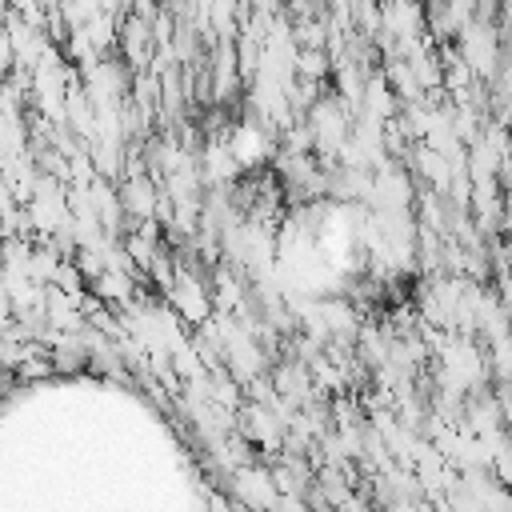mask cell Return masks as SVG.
Instances as JSON below:
<instances>
[{
	"instance_id": "cell-2",
	"label": "cell",
	"mask_w": 512,
	"mask_h": 512,
	"mask_svg": "<svg viewBox=\"0 0 512 512\" xmlns=\"http://www.w3.org/2000/svg\"><path fill=\"white\" fill-rule=\"evenodd\" d=\"M228 152L236 160V168H252V164H264L268 152H272V140L264 128H256L252 120L248 124H236V132L228 136Z\"/></svg>"
},
{
	"instance_id": "cell-3",
	"label": "cell",
	"mask_w": 512,
	"mask_h": 512,
	"mask_svg": "<svg viewBox=\"0 0 512 512\" xmlns=\"http://www.w3.org/2000/svg\"><path fill=\"white\" fill-rule=\"evenodd\" d=\"M92 292H96V300L116 304V308L132 304V280H128V272H120V268H104V272L92 280Z\"/></svg>"
},
{
	"instance_id": "cell-1",
	"label": "cell",
	"mask_w": 512,
	"mask_h": 512,
	"mask_svg": "<svg viewBox=\"0 0 512 512\" xmlns=\"http://www.w3.org/2000/svg\"><path fill=\"white\" fill-rule=\"evenodd\" d=\"M168 300H172V312L184 324H208L212 320V296H208V288L200 280H188V272H176L172 276Z\"/></svg>"
}]
</instances>
